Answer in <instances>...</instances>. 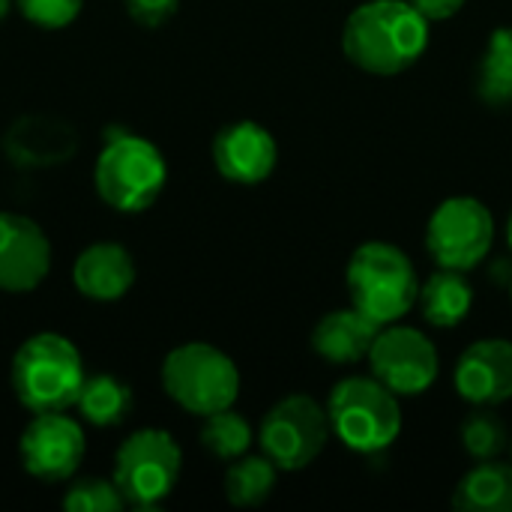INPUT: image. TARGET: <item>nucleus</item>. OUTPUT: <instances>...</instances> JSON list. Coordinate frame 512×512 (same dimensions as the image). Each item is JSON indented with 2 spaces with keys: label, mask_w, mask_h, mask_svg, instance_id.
<instances>
[{
  "label": "nucleus",
  "mask_w": 512,
  "mask_h": 512,
  "mask_svg": "<svg viewBox=\"0 0 512 512\" xmlns=\"http://www.w3.org/2000/svg\"><path fill=\"white\" fill-rule=\"evenodd\" d=\"M429 24L408 0H366L342 27V51L363 72L399 75L426 54Z\"/></svg>",
  "instance_id": "1"
},
{
  "label": "nucleus",
  "mask_w": 512,
  "mask_h": 512,
  "mask_svg": "<svg viewBox=\"0 0 512 512\" xmlns=\"http://www.w3.org/2000/svg\"><path fill=\"white\" fill-rule=\"evenodd\" d=\"M84 381V360L75 342L60 333H36L24 339L9 366L12 393L30 414L75 408Z\"/></svg>",
  "instance_id": "2"
},
{
  "label": "nucleus",
  "mask_w": 512,
  "mask_h": 512,
  "mask_svg": "<svg viewBox=\"0 0 512 512\" xmlns=\"http://www.w3.org/2000/svg\"><path fill=\"white\" fill-rule=\"evenodd\" d=\"M345 285L351 306L378 327L402 321L420 300L414 261L399 246L384 240H369L354 249L345 270Z\"/></svg>",
  "instance_id": "3"
},
{
  "label": "nucleus",
  "mask_w": 512,
  "mask_h": 512,
  "mask_svg": "<svg viewBox=\"0 0 512 512\" xmlns=\"http://www.w3.org/2000/svg\"><path fill=\"white\" fill-rule=\"evenodd\" d=\"M93 183L99 198L117 213L150 210L168 183V165L159 147L129 129L111 126L96 156Z\"/></svg>",
  "instance_id": "4"
},
{
  "label": "nucleus",
  "mask_w": 512,
  "mask_h": 512,
  "mask_svg": "<svg viewBox=\"0 0 512 512\" xmlns=\"http://www.w3.org/2000/svg\"><path fill=\"white\" fill-rule=\"evenodd\" d=\"M327 417L333 435L354 453L372 456L396 444L402 435L399 396L387 390L375 375L342 378L327 399Z\"/></svg>",
  "instance_id": "5"
},
{
  "label": "nucleus",
  "mask_w": 512,
  "mask_h": 512,
  "mask_svg": "<svg viewBox=\"0 0 512 512\" xmlns=\"http://www.w3.org/2000/svg\"><path fill=\"white\" fill-rule=\"evenodd\" d=\"M162 390L195 417L234 408L240 396L237 363L210 342H186L162 360Z\"/></svg>",
  "instance_id": "6"
},
{
  "label": "nucleus",
  "mask_w": 512,
  "mask_h": 512,
  "mask_svg": "<svg viewBox=\"0 0 512 512\" xmlns=\"http://www.w3.org/2000/svg\"><path fill=\"white\" fill-rule=\"evenodd\" d=\"M183 450L165 429H138L114 453L111 480L126 507L153 510L180 483Z\"/></svg>",
  "instance_id": "7"
},
{
  "label": "nucleus",
  "mask_w": 512,
  "mask_h": 512,
  "mask_svg": "<svg viewBox=\"0 0 512 512\" xmlns=\"http://www.w3.org/2000/svg\"><path fill=\"white\" fill-rule=\"evenodd\" d=\"M330 435L327 408L309 393H291L264 414L258 444L279 471H303L324 453Z\"/></svg>",
  "instance_id": "8"
},
{
  "label": "nucleus",
  "mask_w": 512,
  "mask_h": 512,
  "mask_svg": "<svg viewBox=\"0 0 512 512\" xmlns=\"http://www.w3.org/2000/svg\"><path fill=\"white\" fill-rule=\"evenodd\" d=\"M495 243V216L474 195H453L435 207L426 225V249L438 267L474 270L480 267Z\"/></svg>",
  "instance_id": "9"
},
{
  "label": "nucleus",
  "mask_w": 512,
  "mask_h": 512,
  "mask_svg": "<svg viewBox=\"0 0 512 512\" xmlns=\"http://www.w3.org/2000/svg\"><path fill=\"white\" fill-rule=\"evenodd\" d=\"M366 360L372 375L396 396L426 393L441 372L435 342L417 327H405V324L381 327Z\"/></svg>",
  "instance_id": "10"
},
{
  "label": "nucleus",
  "mask_w": 512,
  "mask_h": 512,
  "mask_svg": "<svg viewBox=\"0 0 512 512\" xmlns=\"http://www.w3.org/2000/svg\"><path fill=\"white\" fill-rule=\"evenodd\" d=\"M87 453V438L78 420L66 411L57 414H33L18 438L21 468L42 483H63L69 480Z\"/></svg>",
  "instance_id": "11"
},
{
  "label": "nucleus",
  "mask_w": 512,
  "mask_h": 512,
  "mask_svg": "<svg viewBox=\"0 0 512 512\" xmlns=\"http://www.w3.org/2000/svg\"><path fill=\"white\" fill-rule=\"evenodd\" d=\"M51 273V240L39 222L21 213H0V291L30 294Z\"/></svg>",
  "instance_id": "12"
},
{
  "label": "nucleus",
  "mask_w": 512,
  "mask_h": 512,
  "mask_svg": "<svg viewBox=\"0 0 512 512\" xmlns=\"http://www.w3.org/2000/svg\"><path fill=\"white\" fill-rule=\"evenodd\" d=\"M276 162H279V144L255 120L228 123L213 138V165L228 183L258 186L273 174Z\"/></svg>",
  "instance_id": "13"
},
{
  "label": "nucleus",
  "mask_w": 512,
  "mask_h": 512,
  "mask_svg": "<svg viewBox=\"0 0 512 512\" xmlns=\"http://www.w3.org/2000/svg\"><path fill=\"white\" fill-rule=\"evenodd\" d=\"M456 393L474 408H498L512 399V342L480 339L468 345L453 372Z\"/></svg>",
  "instance_id": "14"
},
{
  "label": "nucleus",
  "mask_w": 512,
  "mask_h": 512,
  "mask_svg": "<svg viewBox=\"0 0 512 512\" xmlns=\"http://www.w3.org/2000/svg\"><path fill=\"white\" fill-rule=\"evenodd\" d=\"M135 276H138L135 258L129 255L123 243H114V240L90 243L87 249H81L72 267V282L78 294L93 303L123 300L132 291Z\"/></svg>",
  "instance_id": "15"
},
{
  "label": "nucleus",
  "mask_w": 512,
  "mask_h": 512,
  "mask_svg": "<svg viewBox=\"0 0 512 512\" xmlns=\"http://www.w3.org/2000/svg\"><path fill=\"white\" fill-rule=\"evenodd\" d=\"M378 330H381L378 324H372L363 312L348 306V309L327 312L315 324L309 342H312V351L321 360L339 363V366H354V363L369 357Z\"/></svg>",
  "instance_id": "16"
},
{
  "label": "nucleus",
  "mask_w": 512,
  "mask_h": 512,
  "mask_svg": "<svg viewBox=\"0 0 512 512\" xmlns=\"http://www.w3.org/2000/svg\"><path fill=\"white\" fill-rule=\"evenodd\" d=\"M3 147L12 162L42 168L69 159L78 147V138L72 126L54 117H24L6 132Z\"/></svg>",
  "instance_id": "17"
},
{
  "label": "nucleus",
  "mask_w": 512,
  "mask_h": 512,
  "mask_svg": "<svg viewBox=\"0 0 512 512\" xmlns=\"http://www.w3.org/2000/svg\"><path fill=\"white\" fill-rule=\"evenodd\" d=\"M423 318L432 327L450 330L459 327L471 306H474V288L465 279L462 270H450V267H438L423 285H420V300H417Z\"/></svg>",
  "instance_id": "18"
},
{
  "label": "nucleus",
  "mask_w": 512,
  "mask_h": 512,
  "mask_svg": "<svg viewBox=\"0 0 512 512\" xmlns=\"http://www.w3.org/2000/svg\"><path fill=\"white\" fill-rule=\"evenodd\" d=\"M453 507L462 512H512V465L498 459L474 465L456 483Z\"/></svg>",
  "instance_id": "19"
},
{
  "label": "nucleus",
  "mask_w": 512,
  "mask_h": 512,
  "mask_svg": "<svg viewBox=\"0 0 512 512\" xmlns=\"http://www.w3.org/2000/svg\"><path fill=\"white\" fill-rule=\"evenodd\" d=\"M75 408L90 426H99V429L120 426L132 411V387L105 372L87 375Z\"/></svg>",
  "instance_id": "20"
},
{
  "label": "nucleus",
  "mask_w": 512,
  "mask_h": 512,
  "mask_svg": "<svg viewBox=\"0 0 512 512\" xmlns=\"http://www.w3.org/2000/svg\"><path fill=\"white\" fill-rule=\"evenodd\" d=\"M477 96L489 108L512 105V27H498L477 66Z\"/></svg>",
  "instance_id": "21"
},
{
  "label": "nucleus",
  "mask_w": 512,
  "mask_h": 512,
  "mask_svg": "<svg viewBox=\"0 0 512 512\" xmlns=\"http://www.w3.org/2000/svg\"><path fill=\"white\" fill-rule=\"evenodd\" d=\"M279 468L261 456H240L225 471V498L234 507H261L276 489Z\"/></svg>",
  "instance_id": "22"
},
{
  "label": "nucleus",
  "mask_w": 512,
  "mask_h": 512,
  "mask_svg": "<svg viewBox=\"0 0 512 512\" xmlns=\"http://www.w3.org/2000/svg\"><path fill=\"white\" fill-rule=\"evenodd\" d=\"M252 441H255V432H252L249 420L243 414H237L234 408H225V411H216V414L204 417L201 447L207 453H213L216 459L234 462V459L249 453Z\"/></svg>",
  "instance_id": "23"
},
{
  "label": "nucleus",
  "mask_w": 512,
  "mask_h": 512,
  "mask_svg": "<svg viewBox=\"0 0 512 512\" xmlns=\"http://www.w3.org/2000/svg\"><path fill=\"white\" fill-rule=\"evenodd\" d=\"M459 438H462V447L468 450V456H474L477 462L498 459L510 447V429L492 408H477L462 423Z\"/></svg>",
  "instance_id": "24"
},
{
  "label": "nucleus",
  "mask_w": 512,
  "mask_h": 512,
  "mask_svg": "<svg viewBox=\"0 0 512 512\" xmlns=\"http://www.w3.org/2000/svg\"><path fill=\"white\" fill-rule=\"evenodd\" d=\"M60 504L66 512H120L126 507L114 480H81L66 489Z\"/></svg>",
  "instance_id": "25"
},
{
  "label": "nucleus",
  "mask_w": 512,
  "mask_h": 512,
  "mask_svg": "<svg viewBox=\"0 0 512 512\" xmlns=\"http://www.w3.org/2000/svg\"><path fill=\"white\" fill-rule=\"evenodd\" d=\"M15 6L30 24L45 30H60L81 15L84 0H15Z\"/></svg>",
  "instance_id": "26"
},
{
  "label": "nucleus",
  "mask_w": 512,
  "mask_h": 512,
  "mask_svg": "<svg viewBox=\"0 0 512 512\" xmlns=\"http://www.w3.org/2000/svg\"><path fill=\"white\" fill-rule=\"evenodd\" d=\"M180 9V0H126V12L141 27H162Z\"/></svg>",
  "instance_id": "27"
},
{
  "label": "nucleus",
  "mask_w": 512,
  "mask_h": 512,
  "mask_svg": "<svg viewBox=\"0 0 512 512\" xmlns=\"http://www.w3.org/2000/svg\"><path fill=\"white\" fill-rule=\"evenodd\" d=\"M420 15H426L429 21H447V18H453V15H459L462 12V6L468 3V0H408Z\"/></svg>",
  "instance_id": "28"
},
{
  "label": "nucleus",
  "mask_w": 512,
  "mask_h": 512,
  "mask_svg": "<svg viewBox=\"0 0 512 512\" xmlns=\"http://www.w3.org/2000/svg\"><path fill=\"white\" fill-rule=\"evenodd\" d=\"M12 6H15V0H0V21L12 12Z\"/></svg>",
  "instance_id": "29"
},
{
  "label": "nucleus",
  "mask_w": 512,
  "mask_h": 512,
  "mask_svg": "<svg viewBox=\"0 0 512 512\" xmlns=\"http://www.w3.org/2000/svg\"><path fill=\"white\" fill-rule=\"evenodd\" d=\"M507 243H510V249H512V213H510V219H507Z\"/></svg>",
  "instance_id": "30"
},
{
  "label": "nucleus",
  "mask_w": 512,
  "mask_h": 512,
  "mask_svg": "<svg viewBox=\"0 0 512 512\" xmlns=\"http://www.w3.org/2000/svg\"><path fill=\"white\" fill-rule=\"evenodd\" d=\"M510 453H512V435H510Z\"/></svg>",
  "instance_id": "31"
}]
</instances>
